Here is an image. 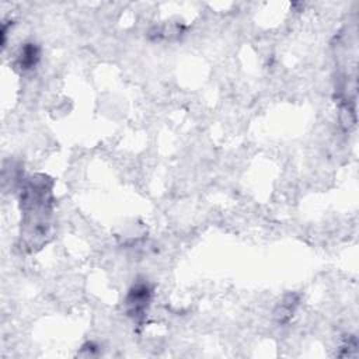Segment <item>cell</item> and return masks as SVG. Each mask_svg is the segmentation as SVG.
Listing matches in <instances>:
<instances>
[{"label": "cell", "mask_w": 359, "mask_h": 359, "mask_svg": "<svg viewBox=\"0 0 359 359\" xmlns=\"http://www.w3.org/2000/svg\"><path fill=\"white\" fill-rule=\"evenodd\" d=\"M52 201V181L48 177L35 175L24 184L20 202L24 213V236L29 247L41 245L48 236Z\"/></svg>", "instance_id": "1"}, {"label": "cell", "mask_w": 359, "mask_h": 359, "mask_svg": "<svg viewBox=\"0 0 359 359\" xmlns=\"http://www.w3.org/2000/svg\"><path fill=\"white\" fill-rule=\"evenodd\" d=\"M151 296H153V289L149 285V282L146 280L135 282L128 290V294L125 299L128 316L132 317L135 321H142L150 306Z\"/></svg>", "instance_id": "2"}, {"label": "cell", "mask_w": 359, "mask_h": 359, "mask_svg": "<svg viewBox=\"0 0 359 359\" xmlns=\"http://www.w3.org/2000/svg\"><path fill=\"white\" fill-rule=\"evenodd\" d=\"M39 59H41L39 46L35 42H25L17 53L15 66L21 72H28V70H32L38 65Z\"/></svg>", "instance_id": "3"}, {"label": "cell", "mask_w": 359, "mask_h": 359, "mask_svg": "<svg viewBox=\"0 0 359 359\" xmlns=\"http://www.w3.org/2000/svg\"><path fill=\"white\" fill-rule=\"evenodd\" d=\"M297 296L294 294H287L285 296V299L280 302V304L278 306L275 316L278 318L279 323H286L290 320V317L293 316L296 307H297Z\"/></svg>", "instance_id": "4"}]
</instances>
